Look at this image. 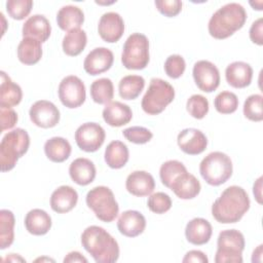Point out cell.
<instances>
[{
  "label": "cell",
  "instance_id": "cell-1",
  "mask_svg": "<svg viewBox=\"0 0 263 263\" xmlns=\"http://www.w3.org/2000/svg\"><path fill=\"white\" fill-rule=\"evenodd\" d=\"M251 205L247 191L236 185L227 187L212 205V215L222 224L238 222Z\"/></svg>",
  "mask_w": 263,
  "mask_h": 263
},
{
  "label": "cell",
  "instance_id": "cell-2",
  "mask_svg": "<svg viewBox=\"0 0 263 263\" xmlns=\"http://www.w3.org/2000/svg\"><path fill=\"white\" fill-rule=\"evenodd\" d=\"M81 245L97 263H113L119 258L118 242L103 227H86L81 234Z\"/></svg>",
  "mask_w": 263,
  "mask_h": 263
},
{
  "label": "cell",
  "instance_id": "cell-3",
  "mask_svg": "<svg viewBox=\"0 0 263 263\" xmlns=\"http://www.w3.org/2000/svg\"><path fill=\"white\" fill-rule=\"evenodd\" d=\"M247 21L243 6L236 2L221 6L211 16L208 25L209 33L215 39H226L241 29Z\"/></svg>",
  "mask_w": 263,
  "mask_h": 263
},
{
  "label": "cell",
  "instance_id": "cell-4",
  "mask_svg": "<svg viewBox=\"0 0 263 263\" xmlns=\"http://www.w3.org/2000/svg\"><path fill=\"white\" fill-rule=\"evenodd\" d=\"M30 146V137L27 130L17 127L2 138L0 143V165L2 172L12 170L17 160L27 153Z\"/></svg>",
  "mask_w": 263,
  "mask_h": 263
},
{
  "label": "cell",
  "instance_id": "cell-5",
  "mask_svg": "<svg viewBox=\"0 0 263 263\" xmlns=\"http://www.w3.org/2000/svg\"><path fill=\"white\" fill-rule=\"evenodd\" d=\"M233 165L230 157L220 151L209 153L199 164V173L211 186H219L232 176Z\"/></svg>",
  "mask_w": 263,
  "mask_h": 263
},
{
  "label": "cell",
  "instance_id": "cell-6",
  "mask_svg": "<svg viewBox=\"0 0 263 263\" xmlns=\"http://www.w3.org/2000/svg\"><path fill=\"white\" fill-rule=\"evenodd\" d=\"M175 99L174 87L161 78H152L146 93L144 95L141 107L149 115L160 114Z\"/></svg>",
  "mask_w": 263,
  "mask_h": 263
},
{
  "label": "cell",
  "instance_id": "cell-7",
  "mask_svg": "<svg viewBox=\"0 0 263 263\" xmlns=\"http://www.w3.org/2000/svg\"><path fill=\"white\" fill-rule=\"evenodd\" d=\"M85 201L96 217L103 222L110 223L118 216L119 205L112 190L107 186H97L90 189Z\"/></svg>",
  "mask_w": 263,
  "mask_h": 263
},
{
  "label": "cell",
  "instance_id": "cell-8",
  "mask_svg": "<svg viewBox=\"0 0 263 263\" xmlns=\"http://www.w3.org/2000/svg\"><path fill=\"white\" fill-rule=\"evenodd\" d=\"M246 241L243 234L236 229H227L219 233L217 239L216 263H241Z\"/></svg>",
  "mask_w": 263,
  "mask_h": 263
},
{
  "label": "cell",
  "instance_id": "cell-9",
  "mask_svg": "<svg viewBox=\"0 0 263 263\" xmlns=\"http://www.w3.org/2000/svg\"><path fill=\"white\" fill-rule=\"evenodd\" d=\"M149 40L141 33H133L123 44L121 63L128 70H143L149 63Z\"/></svg>",
  "mask_w": 263,
  "mask_h": 263
},
{
  "label": "cell",
  "instance_id": "cell-10",
  "mask_svg": "<svg viewBox=\"0 0 263 263\" xmlns=\"http://www.w3.org/2000/svg\"><path fill=\"white\" fill-rule=\"evenodd\" d=\"M58 93L61 103L69 109L80 107L86 99L85 85L75 75H69L62 79L59 84Z\"/></svg>",
  "mask_w": 263,
  "mask_h": 263
},
{
  "label": "cell",
  "instance_id": "cell-11",
  "mask_svg": "<svg viewBox=\"0 0 263 263\" xmlns=\"http://www.w3.org/2000/svg\"><path fill=\"white\" fill-rule=\"evenodd\" d=\"M105 129L97 122H85L75 132V142L85 152H96L104 144Z\"/></svg>",
  "mask_w": 263,
  "mask_h": 263
},
{
  "label": "cell",
  "instance_id": "cell-12",
  "mask_svg": "<svg viewBox=\"0 0 263 263\" xmlns=\"http://www.w3.org/2000/svg\"><path fill=\"white\" fill-rule=\"evenodd\" d=\"M192 75L197 87L204 92L216 90L220 84V72L210 61H197L193 66Z\"/></svg>",
  "mask_w": 263,
  "mask_h": 263
},
{
  "label": "cell",
  "instance_id": "cell-13",
  "mask_svg": "<svg viewBox=\"0 0 263 263\" xmlns=\"http://www.w3.org/2000/svg\"><path fill=\"white\" fill-rule=\"evenodd\" d=\"M31 121L38 127L50 128L55 126L61 118L58 107L46 100L36 101L29 110Z\"/></svg>",
  "mask_w": 263,
  "mask_h": 263
},
{
  "label": "cell",
  "instance_id": "cell-14",
  "mask_svg": "<svg viewBox=\"0 0 263 263\" xmlns=\"http://www.w3.org/2000/svg\"><path fill=\"white\" fill-rule=\"evenodd\" d=\"M98 32L105 42H117L124 33V22L117 12H105L99 21Z\"/></svg>",
  "mask_w": 263,
  "mask_h": 263
},
{
  "label": "cell",
  "instance_id": "cell-15",
  "mask_svg": "<svg viewBox=\"0 0 263 263\" xmlns=\"http://www.w3.org/2000/svg\"><path fill=\"white\" fill-rule=\"evenodd\" d=\"M114 62L113 52L107 47H96L85 57L84 71L89 75H99L108 71Z\"/></svg>",
  "mask_w": 263,
  "mask_h": 263
},
{
  "label": "cell",
  "instance_id": "cell-16",
  "mask_svg": "<svg viewBox=\"0 0 263 263\" xmlns=\"http://www.w3.org/2000/svg\"><path fill=\"white\" fill-rule=\"evenodd\" d=\"M177 143L184 153L198 155L206 149L208 139L201 130L190 127L185 128L178 134Z\"/></svg>",
  "mask_w": 263,
  "mask_h": 263
},
{
  "label": "cell",
  "instance_id": "cell-17",
  "mask_svg": "<svg viewBox=\"0 0 263 263\" xmlns=\"http://www.w3.org/2000/svg\"><path fill=\"white\" fill-rule=\"evenodd\" d=\"M117 228L124 236L137 237L144 232L146 228V219L140 212L127 210L119 216Z\"/></svg>",
  "mask_w": 263,
  "mask_h": 263
},
{
  "label": "cell",
  "instance_id": "cell-18",
  "mask_svg": "<svg viewBox=\"0 0 263 263\" xmlns=\"http://www.w3.org/2000/svg\"><path fill=\"white\" fill-rule=\"evenodd\" d=\"M125 188L132 195L138 197L148 196L155 189V181L153 176L148 172L135 171L127 176Z\"/></svg>",
  "mask_w": 263,
  "mask_h": 263
},
{
  "label": "cell",
  "instance_id": "cell-19",
  "mask_svg": "<svg viewBox=\"0 0 263 263\" xmlns=\"http://www.w3.org/2000/svg\"><path fill=\"white\" fill-rule=\"evenodd\" d=\"M225 78L230 86L245 88L252 82L253 68L246 62L235 61L226 67Z\"/></svg>",
  "mask_w": 263,
  "mask_h": 263
},
{
  "label": "cell",
  "instance_id": "cell-20",
  "mask_svg": "<svg viewBox=\"0 0 263 263\" xmlns=\"http://www.w3.org/2000/svg\"><path fill=\"white\" fill-rule=\"evenodd\" d=\"M78 201L77 191L68 185L58 187L50 196V208L58 214H65L72 211Z\"/></svg>",
  "mask_w": 263,
  "mask_h": 263
},
{
  "label": "cell",
  "instance_id": "cell-21",
  "mask_svg": "<svg viewBox=\"0 0 263 263\" xmlns=\"http://www.w3.org/2000/svg\"><path fill=\"white\" fill-rule=\"evenodd\" d=\"M170 189L181 199H192L199 194L201 185L194 175L185 172L174 180Z\"/></svg>",
  "mask_w": 263,
  "mask_h": 263
},
{
  "label": "cell",
  "instance_id": "cell-22",
  "mask_svg": "<svg viewBox=\"0 0 263 263\" xmlns=\"http://www.w3.org/2000/svg\"><path fill=\"white\" fill-rule=\"evenodd\" d=\"M51 33L49 21L43 14H33L23 25V37H30L38 41L45 42Z\"/></svg>",
  "mask_w": 263,
  "mask_h": 263
},
{
  "label": "cell",
  "instance_id": "cell-23",
  "mask_svg": "<svg viewBox=\"0 0 263 263\" xmlns=\"http://www.w3.org/2000/svg\"><path fill=\"white\" fill-rule=\"evenodd\" d=\"M69 175L72 181L77 185L86 186L95 180L97 170L90 159L79 157L70 163Z\"/></svg>",
  "mask_w": 263,
  "mask_h": 263
},
{
  "label": "cell",
  "instance_id": "cell-24",
  "mask_svg": "<svg viewBox=\"0 0 263 263\" xmlns=\"http://www.w3.org/2000/svg\"><path fill=\"white\" fill-rule=\"evenodd\" d=\"M102 114L105 122L114 127L125 125L133 118V112L129 106L118 101L108 103L103 109Z\"/></svg>",
  "mask_w": 263,
  "mask_h": 263
},
{
  "label": "cell",
  "instance_id": "cell-25",
  "mask_svg": "<svg viewBox=\"0 0 263 263\" xmlns=\"http://www.w3.org/2000/svg\"><path fill=\"white\" fill-rule=\"evenodd\" d=\"M213 233L211 223L203 218H194L190 220L185 228L186 239L195 246H201L209 242Z\"/></svg>",
  "mask_w": 263,
  "mask_h": 263
},
{
  "label": "cell",
  "instance_id": "cell-26",
  "mask_svg": "<svg viewBox=\"0 0 263 263\" xmlns=\"http://www.w3.org/2000/svg\"><path fill=\"white\" fill-rule=\"evenodd\" d=\"M0 108H12L18 105L23 99L21 86L13 82L4 71L0 72Z\"/></svg>",
  "mask_w": 263,
  "mask_h": 263
},
{
  "label": "cell",
  "instance_id": "cell-27",
  "mask_svg": "<svg viewBox=\"0 0 263 263\" xmlns=\"http://www.w3.org/2000/svg\"><path fill=\"white\" fill-rule=\"evenodd\" d=\"M25 227L33 235H44L51 228V218L44 210L33 209L25 217Z\"/></svg>",
  "mask_w": 263,
  "mask_h": 263
},
{
  "label": "cell",
  "instance_id": "cell-28",
  "mask_svg": "<svg viewBox=\"0 0 263 263\" xmlns=\"http://www.w3.org/2000/svg\"><path fill=\"white\" fill-rule=\"evenodd\" d=\"M84 22V13L81 8L75 5H65L57 13V23L63 31L78 29Z\"/></svg>",
  "mask_w": 263,
  "mask_h": 263
},
{
  "label": "cell",
  "instance_id": "cell-29",
  "mask_svg": "<svg viewBox=\"0 0 263 263\" xmlns=\"http://www.w3.org/2000/svg\"><path fill=\"white\" fill-rule=\"evenodd\" d=\"M105 162L111 168L118 170L123 167L129 158L127 146L121 141H112L108 144L104 154Z\"/></svg>",
  "mask_w": 263,
  "mask_h": 263
},
{
  "label": "cell",
  "instance_id": "cell-30",
  "mask_svg": "<svg viewBox=\"0 0 263 263\" xmlns=\"http://www.w3.org/2000/svg\"><path fill=\"white\" fill-rule=\"evenodd\" d=\"M71 151L69 141L62 137H52L44 144V153L52 162H64L70 157Z\"/></svg>",
  "mask_w": 263,
  "mask_h": 263
},
{
  "label": "cell",
  "instance_id": "cell-31",
  "mask_svg": "<svg viewBox=\"0 0 263 263\" xmlns=\"http://www.w3.org/2000/svg\"><path fill=\"white\" fill-rule=\"evenodd\" d=\"M42 57L41 42L37 39L25 37L17 46V58L25 65H35Z\"/></svg>",
  "mask_w": 263,
  "mask_h": 263
},
{
  "label": "cell",
  "instance_id": "cell-32",
  "mask_svg": "<svg viewBox=\"0 0 263 263\" xmlns=\"http://www.w3.org/2000/svg\"><path fill=\"white\" fill-rule=\"evenodd\" d=\"M87 36L84 30L78 28L69 31L63 38V51L69 57L79 55L85 48Z\"/></svg>",
  "mask_w": 263,
  "mask_h": 263
},
{
  "label": "cell",
  "instance_id": "cell-33",
  "mask_svg": "<svg viewBox=\"0 0 263 263\" xmlns=\"http://www.w3.org/2000/svg\"><path fill=\"white\" fill-rule=\"evenodd\" d=\"M145 86V79L140 75H126L118 83L119 96L123 100L137 99Z\"/></svg>",
  "mask_w": 263,
  "mask_h": 263
},
{
  "label": "cell",
  "instance_id": "cell-34",
  "mask_svg": "<svg viewBox=\"0 0 263 263\" xmlns=\"http://www.w3.org/2000/svg\"><path fill=\"white\" fill-rule=\"evenodd\" d=\"M90 97L92 101L100 105H107L114 97V86L111 79L103 77L95 80L90 84Z\"/></svg>",
  "mask_w": 263,
  "mask_h": 263
},
{
  "label": "cell",
  "instance_id": "cell-35",
  "mask_svg": "<svg viewBox=\"0 0 263 263\" xmlns=\"http://www.w3.org/2000/svg\"><path fill=\"white\" fill-rule=\"evenodd\" d=\"M14 215L9 210L0 211V249L10 247L14 239Z\"/></svg>",
  "mask_w": 263,
  "mask_h": 263
},
{
  "label": "cell",
  "instance_id": "cell-36",
  "mask_svg": "<svg viewBox=\"0 0 263 263\" xmlns=\"http://www.w3.org/2000/svg\"><path fill=\"white\" fill-rule=\"evenodd\" d=\"M187 172L186 166L179 160H167L163 162L159 168V177L161 180V183L170 188L174 180L181 174Z\"/></svg>",
  "mask_w": 263,
  "mask_h": 263
},
{
  "label": "cell",
  "instance_id": "cell-37",
  "mask_svg": "<svg viewBox=\"0 0 263 263\" xmlns=\"http://www.w3.org/2000/svg\"><path fill=\"white\" fill-rule=\"evenodd\" d=\"M215 109L221 114H231L236 111L238 107L237 96L228 90L219 92L214 101Z\"/></svg>",
  "mask_w": 263,
  "mask_h": 263
},
{
  "label": "cell",
  "instance_id": "cell-38",
  "mask_svg": "<svg viewBox=\"0 0 263 263\" xmlns=\"http://www.w3.org/2000/svg\"><path fill=\"white\" fill-rule=\"evenodd\" d=\"M262 96L255 93L247 98L243 103V115L251 121L259 122L263 119V110H262Z\"/></svg>",
  "mask_w": 263,
  "mask_h": 263
},
{
  "label": "cell",
  "instance_id": "cell-39",
  "mask_svg": "<svg viewBox=\"0 0 263 263\" xmlns=\"http://www.w3.org/2000/svg\"><path fill=\"white\" fill-rule=\"evenodd\" d=\"M188 113L195 119H202L209 112V101L201 95H192L186 103Z\"/></svg>",
  "mask_w": 263,
  "mask_h": 263
},
{
  "label": "cell",
  "instance_id": "cell-40",
  "mask_svg": "<svg viewBox=\"0 0 263 263\" xmlns=\"http://www.w3.org/2000/svg\"><path fill=\"white\" fill-rule=\"evenodd\" d=\"M33 7L32 0H8L6 11L8 15L16 21H22L29 15Z\"/></svg>",
  "mask_w": 263,
  "mask_h": 263
},
{
  "label": "cell",
  "instance_id": "cell-41",
  "mask_svg": "<svg viewBox=\"0 0 263 263\" xmlns=\"http://www.w3.org/2000/svg\"><path fill=\"white\" fill-rule=\"evenodd\" d=\"M147 206L155 214H164L172 208V199L164 192L151 193L147 200Z\"/></svg>",
  "mask_w": 263,
  "mask_h": 263
},
{
  "label": "cell",
  "instance_id": "cell-42",
  "mask_svg": "<svg viewBox=\"0 0 263 263\" xmlns=\"http://www.w3.org/2000/svg\"><path fill=\"white\" fill-rule=\"evenodd\" d=\"M163 67H164L165 74L168 77L173 79H177L183 75L186 69V63L182 55L172 54L168 58H166Z\"/></svg>",
  "mask_w": 263,
  "mask_h": 263
},
{
  "label": "cell",
  "instance_id": "cell-43",
  "mask_svg": "<svg viewBox=\"0 0 263 263\" xmlns=\"http://www.w3.org/2000/svg\"><path fill=\"white\" fill-rule=\"evenodd\" d=\"M124 138L134 144H146L152 138L153 134L151 130L144 126H130L122 132Z\"/></svg>",
  "mask_w": 263,
  "mask_h": 263
},
{
  "label": "cell",
  "instance_id": "cell-44",
  "mask_svg": "<svg viewBox=\"0 0 263 263\" xmlns=\"http://www.w3.org/2000/svg\"><path fill=\"white\" fill-rule=\"evenodd\" d=\"M157 10L167 17L178 15L182 10V1L180 0H156L154 2Z\"/></svg>",
  "mask_w": 263,
  "mask_h": 263
},
{
  "label": "cell",
  "instance_id": "cell-45",
  "mask_svg": "<svg viewBox=\"0 0 263 263\" xmlns=\"http://www.w3.org/2000/svg\"><path fill=\"white\" fill-rule=\"evenodd\" d=\"M1 132L12 128L17 122V114L12 108H0Z\"/></svg>",
  "mask_w": 263,
  "mask_h": 263
},
{
  "label": "cell",
  "instance_id": "cell-46",
  "mask_svg": "<svg viewBox=\"0 0 263 263\" xmlns=\"http://www.w3.org/2000/svg\"><path fill=\"white\" fill-rule=\"evenodd\" d=\"M250 39L253 43L257 45H263V18L259 17L256 20L249 31Z\"/></svg>",
  "mask_w": 263,
  "mask_h": 263
},
{
  "label": "cell",
  "instance_id": "cell-47",
  "mask_svg": "<svg viewBox=\"0 0 263 263\" xmlns=\"http://www.w3.org/2000/svg\"><path fill=\"white\" fill-rule=\"evenodd\" d=\"M182 262L183 263H190V262H193V263H208L209 259H208L206 255L203 252H201L199 250H191V251L186 253Z\"/></svg>",
  "mask_w": 263,
  "mask_h": 263
},
{
  "label": "cell",
  "instance_id": "cell-48",
  "mask_svg": "<svg viewBox=\"0 0 263 263\" xmlns=\"http://www.w3.org/2000/svg\"><path fill=\"white\" fill-rule=\"evenodd\" d=\"M65 263H73V262H83V263H87V259L82 256L81 253L77 252V251H73L70 252L66 255V257L63 260Z\"/></svg>",
  "mask_w": 263,
  "mask_h": 263
},
{
  "label": "cell",
  "instance_id": "cell-49",
  "mask_svg": "<svg viewBox=\"0 0 263 263\" xmlns=\"http://www.w3.org/2000/svg\"><path fill=\"white\" fill-rule=\"evenodd\" d=\"M253 193L259 204L262 203V177H259L253 186Z\"/></svg>",
  "mask_w": 263,
  "mask_h": 263
},
{
  "label": "cell",
  "instance_id": "cell-50",
  "mask_svg": "<svg viewBox=\"0 0 263 263\" xmlns=\"http://www.w3.org/2000/svg\"><path fill=\"white\" fill-rule=\"evenodd\" d=\"M262 245H259L253 252V256H252V262H261L262 261Z\"/></svg>",
  "mask_w": 263,
  "mask_h": 263
},
{
  "label": "cell",
  "instance_id": "cell-51",
  "mask_svg": "<svg viewBox=\"0 0 263 263\" xmlns=\"http://www.w3.org/2000/svg\"><path fill=\"white\" fill-rule=\"evenodd\" d=\"M5 260H8V261H22V262H25V261H26V260L23 259L22 257L16 256V254H9V256H8Z\"/></svg>",
  "mask_w": 263,
  "mask_h": 263
},
{
  "label": "cell",
  "instance_id": "cell-52",
  "mask_svg": "<svg viewBox=\"0 0 263 263\" xmlns=\"http://www.w3.org/2000/svg\"><path fill=\"white\" fill-rule=\"evenodd\" d=\"M250 4L253 6L254 9L256 10H262V1H258V2H250Z\"/></svg>",
  "mask_w": 263,
  "mask_h": 263
},
{
  "label": "cell",
  "instance_id": "cell-53",
  "mask_svg": "<svg viewBox=\"0 0 263 263\" xmlns=\"http://www.w3.org/2000/svg\"><path fill=\"white\" fill-rule=\"evenodd\" d=\"M43 260H48V261H53V260H52V259H49V258H43V259H42V258H38V259H36V260H35V261H36V262H37V261H43Z\"/></svg>",
  "mask_w": 263,
  "mask_h": 263
}]
</instances>
